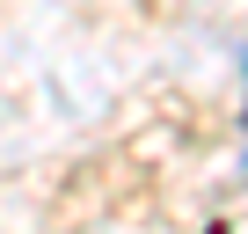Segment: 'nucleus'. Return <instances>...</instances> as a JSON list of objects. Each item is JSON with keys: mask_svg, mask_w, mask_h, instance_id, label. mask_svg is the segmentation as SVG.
I'll list each match as a JSON object with an SVG mask.
<instances>
[{"mask_svg": "<svg viewBox=\"0 0 248 234\" xmlns=\"http://www.w3.org/2000/svg\"><path fill=\"white\" fill-rule=\"evenodd\" d=\"M241 95H248V59H241ZM241 168H248V110H241Z\"/></svg>", "mask_w": 248, "mask_h": 234, "instance_id": "f257e3e1", "label": "nucleus"}]
</instances>
